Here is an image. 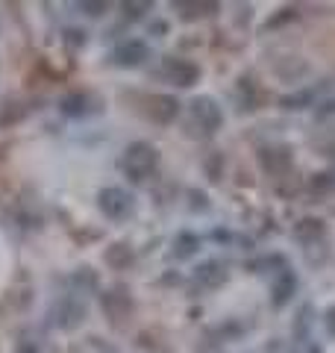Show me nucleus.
<instances>
[{"mask_svg": "<svg viewBox=\"0 0 335 353\" xmlns=\"http://www.w3.org/2000/svg\"><path fill=\"white\" fill-rule=\"evenodd\" d=\"M223 280H227V271H223L221 262H203L197 268V283L206 285V289H218Z\"/></svg>", "mask_w": 335, "mask_h": 353, "instance_id": "nucleus-9", "label": "nucleus"}, {"mask_svg": "<svg viewBox=\"0 0 335 353\" xmlns=\"http://www.w3.org/2000/svg\"><path fill=\"white\" fill-rule=\"evenodd\" d=\"M259 165L262 171L271 176V180H285L292 176V168H294V159H292V150L283 148V145H274V148H262L259 150Z\"/></svg>", "mask_w": 335, "mask_h": 353, "instance_id": "nucleus-2", "label": "nucleus"}, {"mask_svg": "<svg viewBox=\"0 0 335 353\" xmlns=\"http://www.w3.org/2000/svg\"><path fill=\"white\" fill-rule=\"evenodd\" d=\"M192 115H194V121L200 124L203 132H215L223 124V112H221V106L212 101V97H194L192 101Z\"/></svg>", "mask_w": 335, "mask_h": 353, "instance_id": "nucleus-4", "label": "nucleus"}, {"mask_svg": "<svg viewBox=\"0 0 335 353\" xmlns=\"http://www.w3.org/2000/svg\"><path fill=\"white\" fill-rule=\"evenodd\" d=\"M24 118V109H21L18 103H9V109L3 115H0V124H9V121H21Z\"/></svg>", "mask_w": 335, "mask_h": 353, "instance_id": "nucleus-20", "label": "nucleus"}, {"mask_svg": "<svg viewBox=\"0 0 335 353\" xmlns=\"http://www.w3.org/2000/svg\"><path fill=\"white\" fill-rule=\"evenodd\" d=\"M100 209L112 221H124L132 212V197L124 189H118V185H109V189L100 192Z\"/></svg>", "mask_w": 335, "mask_h": 353, "instance_id": "nucleus-3", "label": "nucleus"}, {"mask_svg": "<svg viewBox=\"0 0 335 353\" xmlns=\"http://www.w3.org/2000/svg\"><path fill=\"white\" fill-rule=\"evenodd\" d=\"M279 103H283L285 109H303V106L312 103V92H300V94H292V97H283Z\"/></svg>", "mask_w": 335, "mask_h": 353, "instance_id": "nucleus-17", "label": "nucleus"}, {"mask_svg": "<svg viewBox=\"0 0 335 353\" xmlns=\"http://www.w3.org/2000/svg\"><path fill=\"white\" fill-rule=\"evenodd\" d=\"M312 189H315V192H329V189H335V174H318L315 180H312Z\"/></svg>", "mask_w": 335, "mask_h": 353, "instance_id": "nucleus-19", "label": "nucleus"}, {"mask_svg": "<svg viewBox=\"0 0 335 353\" xmlns=\"http://www.w3.org/2000/svg\"><path fill=\"white\" fill-rule=\"evenodd\" d=\"M327 330H329V333L335 336V306H332L329 312H327Z\"/></svg>", "mask_w": 335, "mask_h": 353, "instance_id": "nucleus-24", "label": "nucleus"}, {"mask_svg": "<svg viewBox=\"0 0 335 353\" xmlns=\"http://www.w3.org/2000/svg\"><path fill=\"white\" fill-rule=\"evenodd\" d=\"M148 115L156 124H171L180 115V101L174 94H153L148 101Z\"/></svg>", "mask_w": 335, "mask_h": 353, "instance_id": "nucleus-6", "label": "nucleus"}, {"mask_svg": "<svg viewBox=\"0 0 335 353\" xmlns=\"http://www.w3.org/2000/svg\"><path fill=\"white\" fill-rule=\"evenodd\" d=\"M124 171L132 176V180H148V176L156 171V165H159V150L148 141H132L124 153Z\"/></svg>", "mask_w": 335, "mask_h": 353, "instance_id": "nucleus-1", "label": "nucleus"}, {"mask_svg": "<svg viewBox=\"0 0 335 353\" xmlns=\"http://www.w3.org/2000/svg\"><path fill=\"white\" fill-rule=\"evenodd\" d=\"M112 59H115L118 65H124V68H136V65H141L144 59H150V48L144 41L132 39V41L118 44L115 53H112Z\"/></svg>", "mask_w": 335, "mask_h": 353, "instance_id": "nucleus-7", "label": "nucleus"}, {"mask_svg": "<svg viewBox=\"0 0 335 353\" xmlns=\"http://www.w3.org/2000/svg\"><path fill=\"white\" fill-rule=\"evenodd\" d=\"M176 9L183 12V18H206V15H215L218 12V3L215 0H194V3H188V0H180V3H174Z\"/></svg>", "mask_w": 335, "mask_h": 353, "instance_id": "nucleus-10", "label": "nucleus"}, {"mask_svg": "<svg viewBox=\"0 0 335 353\" xmlns=\"http://www.w3.org/2000/svg\"><path fill=\"white\" fill-rule=\"evenodd\" d=\"M148 9H153V3H148V0H127L124 3V12H127V18H141L144 12H148Z\"/></svg>", "mask_w": 335, "mask_h": 353, "instance_id": "nucleus-18", "label": "nucleus"}, {"mask_svg": "<svg viewBox=\"0 0 335 353\" xmlns=\"http://www.w3.org/2000/svg\"><path fill=\"white\" fill-rule=\"evenodd\" d=\"M106 265L115 271H124L132 265V248L130 245H112L106 248Z\"/></svg>", "mask_w": 335, "mask_h": 353, "instance_id": "nucleus-13", "label": "nucleus"}, {"mask_svg": "<svg viewBox=\"0 0 335 353\" xmlns=\"http://www.w3.org/2000/svg\"><path fill=\"white\" fill-rule=\"evenodd\" d=\"M80 318H85V306L83 303H77V301H62L59 303V318H56V324L65 327V330H71L80 324Z\"/></svg>", "mask_w": 335, "mask_h": 353, "instance_id": "nucleus-11", "label": "nucleus"}, {"mask_svg": "<svg viewBox=\"0 0 335 353\" xmlns=\"http://www.w3.org/2000/svg\"><path fill=\"white\" fill-rule=\"evenodd\" d=\"M197 245H200L197 236H192V233H183L180 239H176V256H192Z\"/></svg>", "mask_w": 335, "mask_h": 353, "instance_id": "nucleus-16", "label": "nucleus"}, {"mask_svg": "<svg viewBox=\"0 0 335 353\" xmlns=\"http://www.w3.org/2000/svg\"><path fill=\"white\" fill-rule=\"evenodd\" d=\"M165 77H168L171 83L188 88V85H194V83L200 80V68H197L194 62H188V59L168 57V59H165Z\"/></svg>", "mask_w": 335, "mask_h": 353, "instance_id": "nucleus-5", "label": "nucleus"}, {"mask_svg": "<svg viewBox=\"0 0 335 353\" xmlns=\"http://www.w3.org/2000/svg\"><path fill=\"white\" fill-rule=\"evenodd\" d=\"M100 303H103V312L112 318V321H124V318L132 312V301L124 292H106L100 297Z\"/></svg>", "mask_w": 335, "mask_h": 353, "instance_id": "nucleus-8", "label": "nucleus"}, {"mask_svg": "<svg viewBox=\"0 0 335 353\" xmlns=\"http://www.w3.org/2000/svg\"><path fill=\"white\" fill-rule=\"evenodd\" d=\"M83 9H88V15H100V9H106V3H83Z\"/></svg>", "mask_w": 335, "mask_h": 353, "instance_id": "nucleus-22", "label": "nucleus"}, {"mask_svg": "<svg viewBox=\"0 0 335 353\" xmlns=\"http://www.w3.org/2000/svg\"><path fill=\"white\" fill-rule=\"evenodd\" d=\"M85 103H88V97L83 92H74V94H65L62 101H59V109L65 115H83L85 112Z\"/></svg>", "mask_w": 335, "mask_h": 353, "instance_id": "nucleus-14", "label": "nucleus"}, {"mask_svg": "<svg viewBox=\"0 0 335 353\" xmlns=\"http://www.w3.org/2000/svg\"><path fill=\"white\" fill-rule=\"evenodd\" d=\"M80 41H85V32L71 30V32H68V44H80Z\"/></svg>", "mask_w": 335, "mask_h": 353, "instance_id": "nucleus-23", "label": "nucleus"}, {"mask_svg": "<svg viewBox=\"0 0 335 353\" xmlns=\"http://www.w3.org/2000/svg\"><path fill=\"white\" fill-rule=\"evenodd\" d=\"M221 165H223V157H221V153H215V157H209L206 168H209V176H212V180H221Z\"/></svg>", "mask_w": 335, "mask_h": 353, "instance_id": "nucleus-21", "label": "nucleus"}, {"mask_svg": "<svg viewBox=\"0 0 335 353\" xmlns=\"http://www.w3.org/2000/svg\"><path fill=\"white\" fill-rule=\"evenodd\" d=\"M294 236H297V241H303V245H312V241H318L323 236V221L321 218H303L294 227Z\"/></svg>", "mask_w": 335, "mask_h": 353, "instance_id": "nucleus-12", "label": "nucleus"}, {"mask_svg": "<svg viewBox=\"0 0 335 353\" xmlns=\"http://www.w3.org/2000/svg\"><path fill=\"white\" fill-rule=\"evenodd\" d=\"M294 277H292V274H283V277H279L276 280V285H274V303L279 306V303H285L288 301V297H292L294 294Z\"/></svg>", "mask_w": 335, "mask_h": 353, "instance_id": "nucleus-15", "label": "nucleus"}]
</instances>
